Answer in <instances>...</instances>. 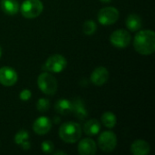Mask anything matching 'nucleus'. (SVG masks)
I'll return each mask as SVG.
<instances>
[{
	"instance_id": "obj_1",
	"label": "nucleus",
	"mask_w": 155,
	"mask_h": 155,
	"mask_svg": "<svg viewBox=\"0 0 155 155\" xmlns=\"http://www.w3.org/2000/svg\"><path fill=\"white\" fill-rule=\"evenodd\" d=\"M135 50L143 55H150L155 51V34L153 30L138 32L134 40Z\"/></svg>"
},
{
	"instance_id": "obj_2",
	"label": "nucleus",
	"mask_w": 155,
	"mask_h": 155,
	"mask_svg": "<svg viewBox=\"0 0 155 155\" xmlns=\"http://www.w3.org/2000/svg\"><path fill=\"white\" fill-rule=\"evenodd\" d=\"M81 135L82 127L77 123H64L59 128V136L64 143H74L81 138Z\"/></svg>"
},
{
	"instance_id": "obj_3",
	"label": "nucleus",
	"mask_w": 155,
	"mask_h": 155,
	"mask_svg": "<svg viewBox=\"0 0 155 155\" xmlns=\"http://www.w3.org/2000/svg\"><path fill=\"white\" fill-rule=\"evenodd\" d=\"M37 84L40 90L47 95H53L56 93L57 81L55 77L49 73L45 72L41 74L38 76Z\"/></svg>"
},
{
	"instance_id": "obj_4",
	"label": "nucleus",
	"mask_w": 155,
	"mask_h": 155,
	"mask_svg": "<svg viewBox=\"0 0 155 155\" xmlns=\"http://www.w3.org/2000/svg\"><path fill=\"white\" fill-rule=\"evenodd\" d=\"M44 5L41 0H25L21 5L22 15L28 19L35 18L43 12Z\"/></svg>"
},
{
	"instance_id": "obj_5",
	"label": "nucleus",
	"mask_w": 155,
	"mask_h": 155,
	"mask_svg": "<svg viewBox=\"0 0 155 155\" xmlns=\"http://www.w3.org/2000/svg\"><path fill=\"white\" fill-rule=\"evenodd\" d=\"M98 145L103 152L111 153L117 145V137L113 132H104L98 138Z\"/></svg>"
},
{
	"instance_id": "obj_6",
	"label": "nucleus",
	"mask_w": 155,
	"mask_h": 155,
	"mask_svg": "<svg viewBox=\"0 0 155 155\" xmlns=\"http://www.w3.org/2000/svg\"><path fill=\"white\" fill-rule=\"evenodd\" d=\"M98 21L103 25H110L114 24L119 18V11L113 6H106L98 12Z\"/></svg>"
},
{
	"instance_id": "obj_7",
	"label": "nucleus",
	"mask_w": 155,
	"mask_h": 155,
	"mask_svg": "<svg viewBox=\"0 0 155 155\" xmlns=\"http://www.w3.org/2000/svg\"><path fill=\"white\" fill-rule=\"evenodd\" d=\"M131 39H132V36L130 33L124 29L115 30L110 35V42L116 48L127 47L131 43Z\"/></svg>"
},
{
	"instance_id": "obj_8",
	"label": "nucleus",
	"mask_w": 155,
	"mask_h": 155,
	"mask_svg": "<svg viewBox=\"0 0 155 155\" xmlns=\"http://www.w3.org/2000/svg\"><path fill=\"white\" fill-rule=\"evenodd\" d=\"M67 65L66 59L61 54L51 55L45 62V67L46 71L51 73H60L64 70Z\"/></svg>"
},
{
	"instance_id": "obj_9",
	"label": "nucleus",
	"mask_w": 155,
	"mask_h": 155,
	"mask_svg": "<svg viewBox=\"0 0 155 155\" xmlns=\"http://www.w3.org/2000/svg\"><path fill=\"white\" fill-rule=\"evenodd\" d=\"M18 79L17 73L15 69L9 66L0 68V84L5 86L14 85Z\"/></svg>"
},
{
	"instance_id": "obj_10",
	"label": "nucleus",
	"mask_w": 155,
	"mask_h": 155,
	"mask_svg": "<svg viewBox=\"0 0 155 155\" xmlns=\"http://www.w3.org/2000/svg\"><path fill=\"white\" fill-rule=\"evenodd\" d=\"M52 128V122L48 117L41 116L38 117L33 124L34 132L38 135H45Z\"/></svg>"
},
{
	"instance_id": "obj_11",
	"label": "nucleus",
	"mask_w": 155,
	"mask_h": 155,
	"mask_svg": "<svg viewBox=\"0 0 155 155\" xmlns=\"http://www.w3.org/2000/svg\"><path fill=\"white\" fill-rule=\"evenodd\" d=\"M109 79V72L104 66L96 67L91 74V82L97 86L104 84Z\"/></svg>"
},
{
	"instance_id": "obj_12",
	"label": "nucleus",
	"mask_w": 155,
	"mask_h": 155,
	"mask_svg": "<svg viewBox=\"0 0 155 155\" xmlns=\"http://www.w3.org/2000/svg\"><path fill=\"white\" fill-rule=\"evenodd\" d=\"M78 152L81 155H94L96 153V143L93 139H83L78 144Z\"/></svg>"
},
{
	"instance_id": "obj_13",
	"label": "nucleus",
	"mask_w": 155,
	"mask_h": 155,
	"mask_svg": "<svg viewBox=\"0 0 155 155\" xmlns=\"http://www.w3.org/2000/svg\"><path fill=\"white\" fill-rule=\"evenodd\" d=\"M72 114L79 120H84L88 116V112L85 108L84 103L77 98L72 102Z\"/></svg>"
},
{
	"instance_id": "obj_14",
	"label": "nucleus",
	"mask_w": 155,
	"mask_h": 155,
	"mask_svg": "<svg viewBox=\"0 0 155 155\" xmlns=\"http://www.w3.org/2000/svg\"><path fill=\"white\" fill-rule=\"evenodd\" d=\"M131 152L134 155H146L150 153V145L144 140H136L131 145Z\"/></svg>"
},
{
	"instance_id": "obj_15",
	"label": "nucleus",
	"mask_w": 155,
	"mask_h": 155,
	"mask_svg": "<svg viewBox=\"0 0 155 155\" xmlns=\"http://www.w3.org/2000/svg\"><path fill=\"white\" fill-rule=\"evenodd\" d=\"M2 10L9 15H14L19 11V5L17 0H1Z\"/></svg>"
},
{
	"instance_id": "obj_16",
	"label": "nucleus",
	"mask_w": 155,
	"mask_h": 155,
	"mask_svg": "<svg viewBox=\"0 0 155 155\" xmlns=\"http://www.w3.org/2000/svg\"><path fill=\"white\" fill-rule=\"evenodd\" d=\"M101 129V124L96 119L88 120L84 125V132L86 135L94 136L96 135Z\"/></svg>"
},
{
	"instance_id": "obj_17",
	"label": "nucleus",
	"mask_w": 155,
	"mask_h": 155,
	"mask_svg": "<svg viewBox=\"0 0 155 155\" xmlns=\"http://www.w3.org/2000/svg\"><path fill=\"white\" fill-rule=\"evenodd\" d=\"M55 111L62 115H68L72 114V102L66 99H60L55 103Z\"/></svg>"
},
{
	"instance_id": "obj_18",
	"label": "nucleus",
	"mask_w": 155,
	"mask_h": 155,
	"mask_svg": "<svg viewBox=\"0 0 155 155\" xmlns=\"http://www.w3.org/2000/svg\"><path fill=\"white\" fill-rule=\"evenodd\" d=\"M126 26L130 31L135 32L140 30L142 27V19L141 16L136 14H131L126 18Z\"/></svg>"
},
{
	"instance_id": "obj_19",
	"label": "nucleus",
	"mask_w": 155,
	"mask_h": 155,
	"mask_svg": "<svg viewBox=\"0 0 155 155\" xmlns=\"http://www.w3.org/2000/svg\"><path fill=\"white\" fill-rule=\"evenodd\" d=\"M102 123L107 128H114L116 124V116L112 112H106L102 115Z\"/></svg>"
},
{
	"instance_id": "obj_20",
	"label": "nucleus",
	"mask_w": 155,
	"mask_h": 155,
	"mask_svg": "<svg viewBox=\"0 0 155 155\" xmlns=\"http://www.w3.org/2000/svg\"><path fill=\"white\" fill-rule=\"evenodd\" d=\"M96 29H97V25H96L95 22L93 20H87L83 25V31L87 35H94L95 33Z\"/></svg>"
},
{
	"instance_id": "obj_21",
	"label": "nucleus",
	"mask_w": 155,
	"mask_h": 155,
	"mask_svg": "<svg viewBox=\"0 0 155 155\" xmlns=\"http://www.w3.org/2000/svg\"><path fill=\"white\" fill-rule=\"evenodd\" d=\"M29 139V134L27 131H25V130H22V131H19L15 136V143L16 144H19L21 145L25 141H28Z\"/></svg>"
},
{
	"instance_id": "obj_22",
	"label": "nucleus",
	"mask_w": 155,
	"mask_h": 155,
	"mask_svg": "<svg viewBox=\"0 0 155 155\" xmlns=\"http://www.w3.org/2000/svg\"><path fill=\"white\" fill-rule=\"evenodd\" d=\"M50 108V102L47 99L41 98L36 103V109L41 113H45Z\"/></svg>"
},
{
	"instance_id": "obj_23",
	"label": "nucleus",
	"mask_w": 155,
	"mask_h": 155,
	"mask_svg": "<svg viewBox=\"0 0 155 155\" xmlns=\"http://www.w3.org/2000/svg\"><path fill=\"white\" fill-rule=\"evenodd\" d=\"M42 151L45 153H51L54 148V143L51 142V141H45L43 143H42Z\"/></svg>"
},
{
	"instance_id": "obj_24",
	"label": "nucleus",
	"mask_w": 155,
	"mask_h": 155,
	"mask_svg": "<svg viewBox=\"0 0 155 155\" xmlns=\"http://www.w3.org/2000/svg\"><path fill=\"white\" fill-rule=\"evenodd\" d=\"M31 96H32V93L28 89H24L19 94V97L22 101H28L31 98Z\"/></svg>"
},
{
	"instance_id": "obj_25",
	"label": "nucleus",
	"mask_w": 155,
	"mask_h": 155,
	"mask_svg": "<svg viewBox=\"0 0 155 155\" xmlns=\"http://www.w3.org/2000/svg\"><path fill=\"white\" fill-rule=\"evenodd\" d=\"M21 145H22V148H23L24 150H28V149L30 148V146H31V145H30V143H29L28 141L24 142Z\"/></svg>"
},
{
	"instance_id": "obj_26",
	"label": "nucleus",
	"mask_w": 155,
	"mask_h": 155,
	"mask_svg": "<svg viewBox=\"0 0 155 155\" xmlns=\"http://www.w3.org/2000/svg\"><path fill=\"white\" fill-rule=\"evenodd\" d=\"M103 3H109V2H111L112 0H101Z\"/></svg>"
},
{
	"instance_id": "obj_27",
	"label": "nucleus",
	"mask_w": 155,
	"mask_h": 155,
	"mask_svg": "<svg viewBox=\"0 0 155 155\" xmlns=\"http://www.w3.org/2000/svg\"><path fill=\"white\" fill-rule=\"evenodd\" d=\"M60 153H61V154H65V153H63V152H57V153H55V154H60Z\"/></svg>"
},
{
	"instance_id": "obj_28",
	"label": "nucleus",
	"mask_w": 155,
	"mask_h": 155,
	"mask_svg": "<svg viewBox=\"0 0 155 155\" xmlns=\"http://www.w3.org/2000/svg\"><path fill=\"white\" fill-rule=\"evenodd\" d=\"M1 55H2V49H1V46H0V58H1Z\"/></svg>"
}]
</instances>
